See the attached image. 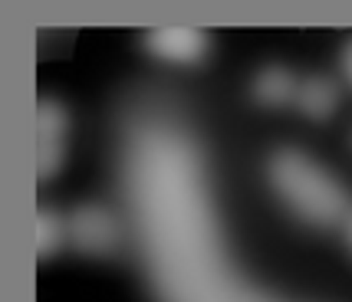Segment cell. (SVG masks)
I'll use <instances>...</instances> for the list:
<instances>
[{
    "label": "cell",
    "instance_id": "6da1fadb",
    "mask_svg": "<svg viewBox=\"0 0 352 302\" xmlns=\"http://www.w3.org/2000/svg\"><path fill=\"white\" fill-rule=\"evenodd\" d=\"M270 181L287 207L309 224H336L346 217V191L303 151H276L270 158Z\"/></svg>",
    "mask_w": 352,
    "mask_h": 302
},
{
    "label": "cell",
    "instance_id": "7a4b0ae2",
    "mask_svg": "<svg viewBox=\"0 0 352 302\" xmlns=\"http://www.w3.org/2000/svg\"><path fill=\"white\" fill-rule=\"evenodd\" d=\"M66 132H69V121H66L60 102H40V112H36V171H40V178H50L63 165Z\"/></svg>",
    "mask_w": 352,
    "mask_h": 302
},
{
    "label": "cell",
    "instance_id": "3957f363",
    "mask_svg": "<svg viewBox=\"0 0 352 302\" xmlns=\"http://www.w3.org/2000/svg\"><path fill=\"white\" fill-rule=\"evenodd\" d=\"M69 237L86 253H109L116 246V240H119V226H116L109 211L86 207V211H76L73 224H69Z\"/></svg>",
    "mask_w": 352,
    "mask_h": 302
},
{
    "label": "cell",
    "instance_id": "277c9868",
    "mask_svg": "<svg viewBox=\"0 0 352 302\" xmlns=\"http://www.w3.org/2000/svg\"><path fill=\"white\" fill-rule=\"evenodd\" d=\"M148 49L155 56L168 62H198L208 49V36L201 30H184V27H171V30H152L148 33Z\"/></svg>",
    "mask_w": 352,
    "mask_h": 302
},
{
    "label": "cell",
    "instance_id": "5b68a950",
    "mask_svg": "<svg viewBox=\"0 0 352 302\" xmlns=\"http://www.w3.org/2000/svg\"><path fill=\"white\" fill-rule=\"evenodd\" d=\"M336 99H339V89L329 79H307V82H300V89H296V106L303 108L307 115H313V119L333 115Z\"/></svg>",
    "mask_w": 352,
    "mask_h": 302
},
{
    "label": "cell",
    "instance_id": "8992f818",
    "mask_svg": "<svg viewBox=\"0 0 352 302\" xmlns=\"http://www.w3.org/2000/svg\"><path fill=\"white\" fill-rule=\"evenodd\" d=\"M296 89H300V82L293 79L287 69H263L257 76V82H254V95L267 102V106H283V102H296Z\"/></svg>",
    "mask_w": 352,
    "mask_h": 302
},
{
    "label": "cell",
    "instance_id": "52a82bcc",
    "mask_svg": "<svg viewBox=\"0 0 352 302\" xmlns=\"http://www.w3.org/2000/svg\"><path fill=\"white\" fill-rule=\"evenodd\" d=\"M63 224L53 217V211H40V217H36V253L40 257H46L50 250H56L63 240Z\"/></svg>",
    "mask_w": 352,
    "mask_h": 302
},
{
    "label": "cell",
    "instance_id": "ba28073f",
    "mask_svg": "<svg viewBox=\"0 0 352 302\" xmlns=\"http://www.w3.org/2000/svg\"><path fill=\"white\" fill-rule=\"evenodd\" d=\"M342 66H346V76H349V82H352V43L346 46V60H342Z\"/></svg>",
    "mask_w": 352,
    "mask_h": 302
},
{
    "label": "cell",
    "instance_id": "9c48e42d",
    "mask_svg": "<svg viewBox=\"0 0 352 302\" xmlns=\"http://www.w3.org/2000/svg\"><path fill=\"white\" fill-rule=\"evenodd\" d=\"M349 237H352V224H349Z\"/></svg>",
    "mask_w": 352,
    "mask_h": 302
}]
</instances>
